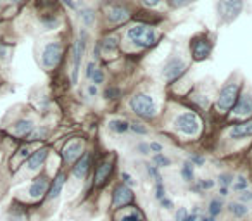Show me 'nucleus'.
<instances>
[{
    "instance_id": "nucleus-38",
    "label": "nucleus",
    "mask_w": 252,
    "mask_h": 221,
    "mask_svg": "<svg viewBox=\"0 0 252 221\" xmlns=\"http://www.w3.org/2000/svg\"><path fill=\"white\" fill-rule=\"evenodd\" d=\"M94 73H95V63H94V61H92V63H88V64H87V71H85V74H87L88 80H92V76H94Z\"/></svg>"
},
{
    "instance_id": "nucleus-31",
    "label": "nucleus",
    "mask_w": 252,
    "mask_h": 221,
    "mask_svg": "<svg viewBox=\"0 0 252 221\" xmlns=\"http://www.w3.org/2000/svg\"><path fill=\"white\" fill-rule=\"evenodd\" d=\"M130 130L135 131L137 135H147V128L140 123H130Z\"/></svg>"
},
{
    "instance_id": "nucleus-2",
    "label": "nucleus",
    "mask_w": 252,
    "mask_h": 221,
    "mask_svg": "<svg viewBox=\"0 0 252 221\" xmlns=\"http://www.w3.org/2000/svg\"><path fill=\"white\" fill-rule=\"evenodd\" d=\"M128 38H130L137 47L149 49V47H152L156 43V33L151 26L137 25V26H133V28L128 30Z\"/></svg>"
},
{
    "instance_id": "nucleus-46",
    "label": "nucleus",
    "mask_w": 252,
    "mask_h": 221,
    "mask_svg": "<svg viewBox=\"0 0 252 221\" xmlns=\"http://www.w3.org/2000/svg\"><path fill=\"white\" fill-rule=\"evenodd\" d=\"M66 7H69V9H76V4H74V0H61Z\"/></svg>"
},
{
    "instance_id": "nucleus-36",
    "label": "nucleus",
    "mask_w": 252,
    "mask_h": 221,
    "mask_svg": "<svg viewBox=\"0 0 252 221\" xmlns=\"http://www.w3.org/2000/svg\"><path fill=\"white\" fill-rule=\"evenodd\" d=\"M238 202H251L252 200V192H249V190H244V192L238 193Z\"/></svg>"
},
{
    "instance_id": "nucleus-12",
    "label": "nucleus",
    "mask_w": 252,
    "mask_h": 221,
    "mask_svg": "<svg viewBox=\"0 0 252 221\" xmlns=\"http://www.w3.org/2000/svg\"><path fill=\"white\" fill-rule=\"evenodd\" d=\"M131 12L128 7H125V5H112L111 9L107 11V18L111 23H114V25H121V23H125L126 19H130Z\"/></svg>"
},
{
    "instance_id": "nucleus-35",
    "label": "nucleus",
    "mask_w": 252,
    "mask_h": 221,
    "mask_svg": "<svg viewBox=\"0 0 252 221\" xmlns=\"http://www.w3.org/2000/svg\"><path fill=\"white\" fill-rule=\"evenodd\" d=\"M197 187L202 190H207V189H213L214 187V180H200L199 183H197Z\"/></svg>"
},
{
    "instance_id": "nucleus-41",
    "label": "nucleus",
    "mask_w": 252,
    "mask_h": 221,
    "mask_svg": "<svg viewBox=\"0 0 252 221\" xmlns=\"http://www.w3.org/2000/svg\"><path fill=\"white\" fill-rule=\"evenodd\" d=\"M197 220H199V211L193 209L192 213L187 214V218H185V220H183V221H197Z\"/></svg>"
},
{
    "instance_id": "nucleus-18",
    "label": "nucleus",
    "mask_w": 252,
    "mask_h": 221,
    "mask_svg": "<svg viewBox=\"0 0 252 221\" xmlns=\"http://www.w3.org/2000/svg\"><path fill=\"white\" fill-rule=\"evenodd\" d=\"M47 189H49V180H47V176H38V178L32 183V187H30V197L40 199L43 193H47Z\"/></svg>"
},
{
    "instance_id": "nucleus-9",
    "label": "nucleus",
    "mask_w": 252,
    "mask_h": 221,
    "mask_svg": "<svg viewBox=\"0 0 252 221\" xmlns=\"http://www.w3.org/2000/svg\"><path fill=\"white\" fill-rule=\"evenodd\" d=\"M211 49H213L211 42L202 35L195 36V38L192 40V43H190V52H192V57L195 61L207 59V57H209V54H211Z\"/></svg>"
},
{
    "instance_id": "nucleus-8",
    "label": "nucleus",
    "mask_w": 252,
    "mask_h": 221,
    "mask_svg": "<svg viewBox=\"0 0 252 221\" xmlns=\"http://www.w3.org/2000/svg\"><path fill=\"white\" fill-rule=\"evenodd\" d=\"M85 45H87V32L81 30L80 38L74 43V50H73V74H71V80L73 83L78 81V73H80V66H81V59H83V52H85Z\"/></svg>"
},
{
    "instance_id": "nucleus-37",
    "label": "nucleus",
    "mask_w": 252,
    "mask_h": 221,
    "mask_svg": "<svg viewBox=\"0 0 252 221\" xmlns=\"http://www.w3.org/2000/svg\"><path fill=\"white\" fill-rule=\"evenodd\" d=\"M187 214H189L187 207H180V209L176 211V214H175V221H183L187 218Z\"/></svg>"
},
{
    "instance_id": "nucleus-4",
    "label": "nucleus",
    "mask_w": 252,
    "mask_h": 221,
    "mask_svg": "<svg viewBox=\"0 0 252 221\" xmlns=\"http://www.w3.org/2000/svg\"><path fill=\"white\" fill-rule=\"evenodd\" d=\"M244 9V0H218L216 11L223 23H231Z\"/></svg>"
},
{
    "instance_id": "nucleus-10",
    "label": "nucleus",
    "mask_w": 252,
    "mask_h": 221,
    "mask_svg": "<svg viewBox=\"0 0 252 221\" xmlns=\"http://www.w3.org/2000/svg\"><path fill=\"white\" fill-rule=\"evenodd\" d=\"M185 69H187V64L183 63L180 57H171V59L166 63L164 69H162V74H164L166 81L171 83V81L178 80V78L185 73Z\"/></svg>"
},
{
    "instance_id": "nucleus-21",
    "label": "nucleus",
    "mask_w": 252,
    "mask_h": 221,
    "mask_svg": "<svg viewBox=\"0 0 252 221\" xmlns=\"http://www.w3.org/2000/svg\"><path fill=\"white\" fill-rule=\"evenodd\" d=\"M109 130L112 133H125V131L130 130V123L125 120H111L109 121Z\"/></svg>"
},
{
    "instance_id": "nucleus-1",
    "label": "nucleus",
    "mask_w": 252,
    "mask_h": 221,
    "mask_svg": "<svg viewBox=\"0 0 252 221\" xmlns=\"http://www.w3.org/2000/svg\"><path fill=\"white\" fill-rule=\"evenodd\" d=\"M130 105L131 111L142 120H152L156 116V104L147 94H137L130 100Z\"/></svg>"
},
{
    "instance_id": "nucleus-43",
    "label": "nucleus",
    "mask_w": 252,
    "mask_h": 221,
    "mask_svg": "<svg viewBox=\"0 0 252 221\" xmlns=\"http://www.w3.org/2000/svg\"><path fill=\"white\" fill-rule=\"evenodd\" d=\"M161 206L164 207V209H171V207H173V200L168 199V197H164V199L161 200Z\"/></svg>"
},
{
    "instance_id": "nucleus-42",
    "label": "nucleus",
    "mask_w": 252,
    "mask_h": 221,
    "mask_svg": "<svg viewBox=\"0 0 252 221\" xmlns=\"http://www.w3.org/2000/svg\"><path fill=\"white\" fill-rule=\"evenodd\" d=\"M118 94H119V92L116 90V88H107V90H105V98H109V100H111V98L118 97Z\"/></svg>"
},
{
    "instance_id": "nucleus-27",
    "label": "nucleus",
    "mask_w": 252,
    "mask_h": 221,
    "mask_svg": "<svg viewBox=\"0 0 252 221\" xmlns=\"http://www.w3.org/2000/svg\"><path fill=\"white\" fill-rule=\"evenodd\" d=\"M118 42H119L118 38H114V36H109V38L102 40V42H100V47L105 50V52H112V50L118 49Z\"/></svg>"
},
{
    "instance_id": "nucleus-47",
    "label": "nucleus",
    "mask_w": 252,
    "mask_h": 221,
    "mask_svg": "<svg viewBox=\"0 0 252 221\" xmlns=\"http://www.w3.org/2000/svg\"><path fill=\"white\" fill-rule=\"evenodd\" d=\"M142 2H144L145 5H149V7H154V5H158L161 0H142Z\"/></svg>"
},
{
    "instance_id": "nucleus-45",
    "label": "nucleus",
    "mask_w": 252,
    "mask_h": 221,
    "mask_svg": "<svg viewBox=\"0 0 252 221\" xmlns=\"http://www.w3.org/2000/svg\"><path fill=\"white\" fill-rule=\"evenodd\" d=\"M185 2H189V0H169V4H171L173 7H180V5H183Z\"/></svg>"
},
{
    "instance_id": "nucleus-32",
    "label": "nucleus",
    "mask_w": 252,
    "mask_h": 221,
    "mask_svg": "<svg viewBox=\"0 0 252 221\" xmlns=\"http://www.w3.org/2000/svg\"><path fill=\"white\" fill-rule=\"evenodd\" d=\"M190 162H192L193 166H204V162H206V159H204V156H199V154H190Z\"/></svg>"
},
{
    "instance_id": "nucleus-30",
    "label": "nucleus",
    "mask_w": 252,
    "mask_h": 221,
    "mask_svg": "<svg viewBox=\"0 0 252 221\" xmlns=\"http://www.w3.org/2000/svg\"><path fill=\"white\" fill-rule=\"evenodd\" d=\"M166 197V189H164V183L162 182H159V183H156V199L161 202L162 199Z\"/></svg>"
},
{
    "instance_id": "nucleus-16",
    "label": "nucleus",
    "mask_w": 252,
    "mask_h": 221,
    "mask_svg": "<svg viewBox=\"0 0 252 221\" xmlns=\"http://www.w3.org/2000/svg\"><path fill=\"white\" fill-rule=\"evenodd\" d=\"M90 162H92L90 154H83L80 159H78L76 162H74V166H73V175L76 176L78 180L85 178V175H87L88 169H90Z\"/></svg>"
},
{
    "instance_id": "nucleus-20",
    "label": "nucleus",
    "mask_w": 252,
    "mask_h": 221,
    "mask_svg": "<svg viewBox=\"0 0 252 221\" xmlns=\"http://www.w3.org/2000/svg\"><path fill=\"white\" fill-rule=\"evenodd\" d=\"M35 130V123L32 120H19L14 125V133L18 137H30Z\"/></svg>"
},
{
    "instance_id": "nucleus-33",
    "label": "nucleus",
    "mask_w": 252,
    "mask_h": 221,
    "mask_svg": "<svg viewBox=\"0 0 252 221\" xmlns=\"http://www.w3.org/2000/svg\"><path fill=\"white\" fill-rule=\"evenodd\" d=\"M220 183H221V187L228 189V187L233 183V176L231 175H220Z\"/></svg>"
},
{
    "instance_id": "nucleus-34",
    "label": "nucleus",
    "mask_w": 252,
    "mask_h": 221,
    "mask_svg": "<svg viewBox=\"0 0 252 221\" xmlns=\"http://www.w3.org/2000/svg\"><path fill=\"white\" fill-rule=\"evenodd\" d=\"M92 81H94L95 85H100L102 81H104V73H102V69H95L94 76H92Z\"/></svg>"
},
{
    "instance_id": "nucleus-25",
    "label": "nucleus",
    "mask_w": 252,
    "mask_h": 221,
    "mask_svg": "<svg viewBox=\"0 0 252 221\" xmlns=\"http://www.w3.org/2000/svg\"><path fill=\"white\" fill-rule=\"evenodd\" d=\"M223 202H221L220 199H213L209 202V207H207V211H209V216H213V218H216L218 214L223 211Z\"/></svg>"
},
{
    "instance_id": "nucleus-5",
    "label": "nucleus",
    "mask_w": 252,
    "mask_h": 221,
    "mask_svg": "<svg viewBox=\"0 0 252 221\" xmlns=\"http://www.w3.org/2000/svg\"><path fill=\"white\" fill-rule=\"evenodd\" d=\"M175 128L180 133L187 135V137H193V135H197V131H199V120L195 118V114L183 113V114H180V116H176Z\"/></svg>"
},
{
    "instance_id": "nucleus-14",
    "label": "nucleus",
    "mask_w": 252,
    "mask_h": 221,
    "mask_svg": "<svg viewBox=\"0 0 252 221\" xmlns=\"http://www.w3.org/2000/svg\"><path fill=\"white\" fill-rule=\"evenodd\" d=\"M47 156H49V149H45V147H42V149H38V151L33 152V154L28 158V161H26V166H28L30 171H36V169L45 162Z\"/></svg>"
},
{
    "instance_id": "nucleus-11",
    "label": "nucleus",
    "mask_w": 252,
    "mask_h": 221,
    "mask_svg": "<svg viewBox=\"0 0 252 221\" xmlns=\"http://www.w3.org/2000/svg\"><path fill=\"white\" fill-rule=\"evenodd\" d=\"M63 159L66 162H74L83 156V144L80 140H71L66 147L63 149Z\"/></svg>"
},
{
    "instance_id": "nucleus-6",
    "label": "nucleus",
    "mask_w": 252,
    "mask_h": 221,
    "mask_svg": "<svg viewBox=\"0 0 252 221\" xmlns=\"http://www.w3.org/2000/svg\"><path fill=\"white\" fill-rule=\"evenodd\" d=\"M61 57H63V47H61V43H57V42L47 43L42 52L43 67H45V69H54V67L59 64Z\"/></svg>"
},
{
    "instance_id": "nucleus-26",
    "label": "nucleus",
    "mask_w": 252,
    "mask_h": 221,
    "mask_svg": "<svg viewBox=\"0 0 252 221\" xmlns=\"http://www.w3.org/2000/svg\"><path fill=\"white\" fill-rule=\"evenodd\" d=\"M80 18L85 26H92L95 23V14L92 9H83V11H80Z\"/></svg>"
},
{
    "instance_id": "nucleus-13",
    "label": "nucleus",
    "mask_w": 252,
    "mask_h": 221,
    "mask_svg": "<svg viewBox=\"0 0 252 221\" xmlns=\"http://www.w3.org/2000/svg\"><path fill=\"white\" fill-rule=\"evenodd\" d=\"M233 113L237 116H251L252 114V95L245 94L242 97H238L237 104L233 107Z\"/></svg>"
},
{
    "instance_id": "nucleus-17",
    "label": "nucleus",
    "mask_w": 252,
    "mask_h": 221,
    "mask_svg": "<svg viewBox=\"0 0 252 221\" xmlns=\"http://www.w3.org/2000/svg\"><path fill=\"white\" fill-rule=\"evenodd\" d=\"M247 137H252V121L235 125L230 130V138H233V140H240V138H247Z\"/></svg>"
},
{
    "instance_id": "nucleus-3",
    "label": "nucleus",
    "mask_w": 252,
    "mask_h": 221,
    "mask_svg": "<svg viewBox=\"0 0 252 221\" xmlns=\"http://www.w3.org/2000/svg\"><path fill=\"white\" fill-rule=\"evenodd\" d=\"M238 97H240V85L238 83H226L220 92V97H218L216 107L223 113L230 111L235 107Z\"/></svg>"
},
{
    "instance_id": "nucleus-23",
    "label": "nucleus",
    "mask_w": 252,
    "mask_h": 221,
    "mask_svg": "<svg viewBox=\"0 0 252 221\" xmlns=\"http://www.w3.org/2000/svg\"><path fill=\"white\" fill-rule=\"evenodd\" d=\"M118 221H145V218L140 211L131 209V211H128V213L121 214V216H118Z\"/></svg>"
},
{
    "instance_id": "nucleus-44",
    "label": "nucleus",
    "mask_w": 252,
    "mask_h": 221,
    "mask_svg": "<svg viewBox=\"0 0 252 221\" xmlns=\"http://www.w3.org/2000/svg\"><path fill=\"white\" fill-rule=\"evenodd\" d=\"M138 152H140V154H149V145H145V144H138Z\"/></svg>"
},
{
    "instance_id": "nucleus-24",
    "label": "nucleus",
    "mask_w": 252,
    "mask_h": 221,
    "mask_svg": "<svg viewBox=\"0 0 252 221\" xmlns=\"http://www.w3.org/2000/svg\"><path fill=\"white\" fill-rule=\"evenodd\" d=\"M180 173H182V178L185 180V182H192L193 176H195V175H193V164L190 161L189 162H183L182 171H180Z\"/></svg>"
},
{
    "instance_id": "nucleus-19",
    "label": "nucleus",
    "mask_w": 252,
    "mask_h": 221,
    "mask_svg": "<svg viewBox=\"0 0 252 221\" xmlns=\"http://www.w3.org/2000/svg\"><path fill=\"white\" fill-rule=\"evenodd\" d=\"M112 173V162L111 161H105L102 162V164H98L97 171H95V185H104L105 182L109 180V176H111Z\"/></svg>"
},
{
    "instance_id": "nucleus-7",
    "label": "nucleus",
    "mask_w": 252,
    "mask_h": 221,
    "mask_svg": "<svg viewBox=\"0 0 252 221\" xmlns=\"http://www.w3.org/2000/svg\"><path fill=\"white\" fill-rule=\"evenodd\" d=\"M131 202H133V192H131L130 187L125 185V183L116 185L114 190H112L111 206L114 207V209H121V207H125V206H130Z\"/></svg>"
},
{
    "instance_id": "nucleus-40",
    "label": "nucleus",
    "mask_w": 252,
    "mask_h": 221,
    "mask_svg": "<svg viewBox=\"0 0 252 221\" xmlns=\"http://www.w3.org/2000/svg\"><path fill=\"white\" fill-rule=\"evenodd\" d=\"M121 178H123V182H125V185H130V187L135 185V180L131 178L128 173H121Z\"/></svg>"
},
{
    "instance_id": "nucleus-39",
    "label": "nucleus",
    "mask_w": 252,
    "mask_h": 221,
    "mask_svg": "<svg viewBox=\"0 0 252 221\" xmlns=\"http://www.w3.org/2000/svg\"><path fill=\"white\" fill-rule=\"evenodd\" d=\"M149 151L154 152V154H161V152H162V145L158 144V142H152V144L149 145Z\"/></svg>"
},
{
    "instance_id": "nucleus-29",
    "label": "nucleus",
    "mask_w": 252,
    "mask_h": 221,
    "mask_svg": "<svg viewBox=\"0 0 252 221\" xmlns=\"http://www.w3.org/2000/svg\"><path fill=\"white\" fill-rule=\"evenodd\" d=\"M233 190L235 192H244V190H247V180H245L244 176H238L233 182Z\"/></svg>"
},
{
    "instance_id": "nucleus-49",
    "label": "nucleus",
    "mask_w": 252,
    "mask_h": 221,
    "mask_svg": "<svg viewBox=\"0 0 252 221\" xmlns=\"http://www.w3.org/2000/svg\"><path fill=\"white\" fill-rule=\"evenodd\" d=\"M199 221H216V218H213V216H209V214H207V216H202V218H200Z\"/></svg>"
},
{
    "instance_id": "nucleus-48",
    "label": "nucleus",
    "mask_w": 252,
    "mask_h": 221,
    "mask_svg": "<svg viewBox=\"0 0 252 221\" xmlns=\"http://www.w3.org/2000/svg\"><path fill=\"white\" fill-rule=\"evenodd\" d=\"M88 94H90V95H97V87H95V85H90V87H88Z\"/></svg>"
},
{
    "instance_id": "nucleus-22",
    "label": "nucleus",
    "mask_w": 252,
    "mask_h": 221,
    "mask_svg": "<svg viewBox=\"0 0 252 221\" xmlns=\"http://www.w3.org/2000/svg\"><path fill=\"white\" fill-rule=\"evenodd\" d=\"M228 211L233 214L235 218H244L249 213V209L242 202H230L228 204Z\"/></svg>"
},
{
    "instance_id": "nucleus-15",
    "label": "nucleus",
    "mask_w": 252,
    "mask_h": 221,
    "mask_svg": "<svg viewBox=\"0 0 252 221\" xmlns=\"http://www.w3.org/2000/svg\"><path fill=\"white\" fill-rule=\"evenodd\" d=\"M64 185H66V173H59V175L54 178V182L50 183V189L47 192V199L49 200H56L61 195Z\"/></svg>"
},
{
    "instance_id": "nucleus-28",
    "label": "nucleus",
    "mask_w": 252,
    "mask_h": 221,
    "mask_svg": "<svg viewBox=\"0 0 252 221\" xmlns=\"http://www.w3.org/2000/svg\"><path fill=\"white\" fill-rule=\"evenodd\" d=\"M152 162H154L156 168H166V166H169V159L166 158L164 154H154V159H152Z\"/></svg>"
},
{
    "instance_id": "nucleus-50",
    "label": "nucleus",
    "mask_w": 252,
    "mask_h": 221,
    "mask_svg": "<svg viewBox=\"0 0 252 221\" xmlns=\"http://www.w3.org/2000/svg\"><path fill=\"white\" fill-rule=\"evenodd\" d=\"M220 193H221V195H228V189H224V187H221V190H220Z\"/></svg>"
}]
</instances>
